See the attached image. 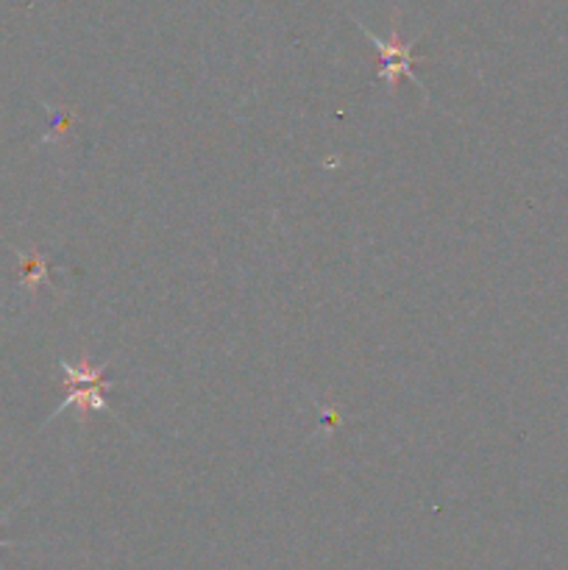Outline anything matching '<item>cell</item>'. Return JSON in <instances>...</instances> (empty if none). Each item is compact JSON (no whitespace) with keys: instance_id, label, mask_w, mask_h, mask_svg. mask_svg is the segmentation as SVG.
I'll use <instances>...</instances> for the list:
<instances>
[{"instance_id":"1","label":"cell","mask_w":568,"mask_h":570,"mask_svg":"<svg viewBox=\"0 0 568 570\" xmlns=\"http://www.w3.org/2000/svg\"><path fill=\"white\" fill-rule=\"evenodd\" d=\"M356 26H360V31L365 33L368 39H371L373 48L379 50V59H382V67H379L376 76L382 78L384 83H388L390 92H393L395 83H399L401 76L410 78L412 83H421V81H418L415 72H412V61H415V59H412V48H415V45H412V42H401L399 28L393 26V39H390V42H388V39L376 37V33H373L371 28L362 26L360 20H356Z\"/></svg>"},{"instance_id":"4","label":"cell","mask_w":568,"mask_h":570,"mask_svg":"<svg viewBox=\"0 0 568 570\" xmlns=\"http://www.w3.org/2000/svg\"><path fill=\"white\" fill-rule=\"evenodd\" d=\"M17 259H20V267H22V282H26V287L31 289H39V284H48V262L39 256L37 248H31L26 254V250H17Z\"/></svg>"},{"instance_id":"3","label":"cell","mask_w":568,"mask_h":570,"mask_svg":"<svg viewBox=\"0 0 568 570\" xmlns=\"http://www.w3.org/2000/svg\"><path fill=\"white\" fill-rule=\"evenodd\" d=\"M61 371H65V384L67 387H84V384H106V387H111L109 382H104V373L106 367L100 365H92V362L84 356L78 365H70V362L61 360Z\"/></svg>"},{"instance_id":"2","label":"cell","mask_w":568,"mask_h":570,"mask_svg":"<svg viewBox=\"0 0 568 570\" xmlns=\"http://www.w3.org/2000/svg\"><path fill=\"white\" fill-rule=\"evenodd\" d=\"M104 390L106 384H84V387H72L70 395H67V399L61 401L59 410H56V415H59L61 410H70V406H76L81 417L89 415V412H106L109 406H106Z\"/></svg>"}]
</instances>
